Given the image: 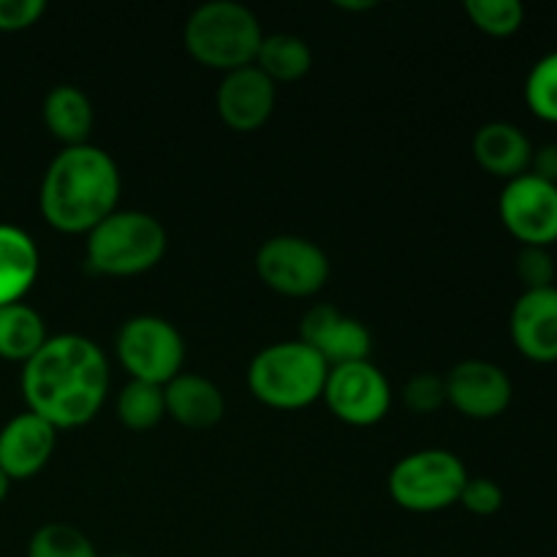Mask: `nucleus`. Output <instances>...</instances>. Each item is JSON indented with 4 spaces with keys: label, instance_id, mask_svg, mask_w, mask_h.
Masks as SVG:
<instances>
[{
    "label": "nucleus",
    "instance_id": "412c9836",
    "mask_svg": "<svg viewBox=\"0 0 557 557\" xmlns=\"http://www.w3.org/2000/svg\"><path fill=\"white\" fill-rule=\"evenodd\" d=\"M253 65L261 74L270 76L275 85L299 82L313 69V52H310L308 41L294 36V33H272L261 41Z\"/></svg>",
    "mask_w": 557,
    "mask_h": 557
},
{
    "label": "nucleus",
    "instance_id": "39448f33",
    "mask_svg": "<svg viewBox=\"0 0 557 557\" xmlns=\"http://www.w3.org/2000/svg\"><path fill=\"white\" fill-rule=\"evenodd\" d=\"M169 237L156 215L141 210H114L87 232V267L107 277H134L163 259Z\"/></svg>",
    "mask_w": 557,
    "mask_h": 557
},
{
    "label": "nucleus",
    "instance_id": "bb28decb",
    "mask_svg": "<svg viewBox=\"0 0 557 557\" xmlns=\"http://www.w3.org/2000/svg\"><path fill=\"white\" fill-rule=\"evenodd\" d=\"M555 275L557 270L549 248H531V245H522V250L517 253V277L522 281L525 292L555 286Z\"/></svg>",
    "mask_w": 557,
    "mask_h": 557
},
{
    "label": "nucleus",
    "instance_id": "a878e982",
    "mask_svg": "<svg viewBox=\"0 0 557 557\" xmlns=\"http://www.w3.org/2000/svg\"><path fill=\"white\" fill-rule=\"evenodd\" d=\"M403 403L417 417H430L446 406V381L438 373H417L403 386Z\"/></svg>",
    "mask_w": 557,
    "mask_h": 557
},
{
    "label": "nucleus",
    "instance_id": "ddd939ff",
    "mask_svg": "<svg viewBox=\"0 0 557 557\" xmlns=\"http://www.w3.org/2000/svg\"><path fill=\"white\" fill-rule=\"evenodd\" d=\"M277 103V85L256 65L232 71L218 87L215 107L223 125L237 134H253L272 117Z\"/></svg>",
    "mask_w": 557,
    "mask_h": 557
},
{
    "label": "nucleus",
    "instance_id": "9b49d317",
    "mask_svg": "<svg viewBox=\"0 0 557 557\" xmlns=\"http://www.w3.org/2000/svg\"><path fill=\"white\" fill-rule=\"evenodd\" d=\"M446 381V403L455 408L457 413L468 419H498L506 413L515 397V384L506 375L500 364L487 362V359H466L457 362L449 373L444 375Z\"/></svg>",
    "mask_w": 557,
    "mask_h": 557
},
{
    "label": "nucleus",
    "instance_id": "c756f323",
    "mask_svg": "<svg viewBox=\"0 0 557 557\" xmlns=\"http://www.w3.org/2000/svg\"><path fill=\"white\" fill-rule=\"evenodd\" d=\"M528 174L544 180V183L557 185V141H547L539 150H533Z\"/></svg>",
    "mask_w": 557,
    "mask_h": 557
},
{
    "label": "nucleus",
    "instance_id": "2f4dec72",
    "mask_svg": "<svg viewBox=\"0 0 557 557\" xmlns=\"http://www.w3.org/2000/svg\"><path fill=\"white\" fill-rule=\"evenodd\" d=\"M9 490H11V479L5 476L3 468H0V504H3V500H5V495H9Z\"/></svg>",
    "mask_w": 557,
    "mask_h": 557
},
{
    "label": "nucleus",
    "instance_id": "cd10ccee",
    "mask_svg": "<svg viewBox=\"0 0 557 557\" xmlns=\"http://www.w3.org/2000/svg\"><path fill=\"white\" fill-rule=\"evenodd\" d=\"M460 506L476 517H493L504 509V490L484 476H468L460 493Z\"/></svg>",
    "mask_w": 557,
    "mask_h": 557
},
{
    "label": "nucleus",
    "instance_id": "393cba45",
    "mask_svg": "<svg viewBox=\"0 0 557 557\" xmlns=\"http://www.w3.org/2000/svg\"><path fill=\"white\" fill-rule=\"evenodd\" d=\"M525 101L539 120L557 123V52L533 63L525 79Z\"/></svg>",
    "mask_w": 557,
    "mask_h": 557
},
{
    "label": "nucleus",
    "instance_id": "9d476101",
    "mask_svg": "<svg viewBox=\"0 0 557 557\" xmlns=\"http://www.w3.org/2000/svg\"><path fill=\"white\" fill-rule=\"evenodd\" d=\"M498 212L515 239L531 248H549L557 243V185L533 174L509 180L500 190Z\"/></svg>",
    "mask_w": 557,
    "mask_h": 557
},
{
    "label": "nucleus",
    "instance_id": "6ab92c4d",
    "mask_svg": "<svg viewBox=\"0 0 557 557\" xmlns=\"http://www.w3.org/2000/svg\"><path fill=\"white\" fill-rule=\"evenodd\" d=\"M44 125L63 147L87 145L92 131V103L79 87L58 85L47 92L41 107Z\"/></svg>",
    "mask_w": 557,
    "mask_h": 557
},
{
    "label": "nucleus",
    "instance_id": "a211bd4d",
    "mask_svg": "<svg viewBox=\"0 0 557 557\" xmlns=\"http://www.w3.org/2000/svg\"><path fill=\"white\" fill-rule=\"evenodd\" d=\"M38 267L41 256L30 234L11 223H0V308L22 302L36 283Z\"/></svg>",
    "mask_w": 557,
    "mask_h": 557
},
{
    "label": "nucleus",
    "instance_id": "7c9ffc66",
    "mask_svg": "<svg viewBox=\"0 0 557 557\" xmlns=\"http://www.w3.org/2000/svg\"><path fill=\"white\" fill-rule=\"evenodd\" d=\"M337 9H343V11H368V9H375V3L373 0H359V3H351V0H337Z\"/></svg>",
    "mask_w": 557,
    "mask_h": 557
},
{
    "label": "nucleus",
    "instance_id": "5701e85b",
    "mask_svg": "<svg viewBox=\"0 0 557 557\" xmlns=\"http://www.w3.org/2000/svg\"><path fill=\"white\" fill-rule=\"evenodd\" d=\"M27 557H98L90 539L69 522H47L27 544Z\"/></svg>",
    "mask_w": 557,
    "mask_h": 557
},
{
    "label": "nucleus",
    "instance_id": "4be33fe9",
    "mask_svg": "<svg viewBox=\"0 0 557 557\" xmlns=\"http://www.w3.org/2000/svg\"><path fill=\"white\" fill-rule=\"evenodd\" d=\"M117 419L123 428L134 433H147L158 428L166 417V400H163V386L145 384V381H128L117 395Z\"/></svg>",
    "mask_w": 557,
    "mask_h": 557
},
{
    "label": "nucleus",
    "instance_id": "c85d7f7f",
    "mask_svg": "<svg viewBox=\"0 0 557 557\" xmlns=\"http://www.w3.org/2000/svg\"><path fill=\"white\" fill-rule=\"evenodd\" d=\"M47 11L44 0H0V33L27 30Z\"/></svg>",
    "mask_w": 557,
    "mask_h": 557
},
{
    "label": "nucleus",
    "instance_id": "f257e3e1",
    "mask_svg": "<svg viewBox=\"0 0 557 557\" xmlns=\"http://www.w3.org/2000/svg\"><path fill=\"white\" fill-rule=\"evenodd\" d=\"M107 392L109 362L90 337H49L22 370L27 411L54 430H74L92 422L107 403Z\"/></svg>",
    "mask_w": 557,
    "mask_h": 557
},
{
    "label": "nucleus",
    "instance_id": "1a4fd4ad",
    "mask_svg": "<svg viewBox=\"0 0 557 557\" xmlns=\"http://www.w3.org/2000/svg\"><path fill=\"white\" fill-rule=\"evenodd\" d=\"M321 397L335 419L351 428H373L392 408L389 381L370 359L330 368Z\"/></svg>",
    "mask_w": 557,
    "mask_h": 557
},
{
    "label": "nucleus",
    "instance_id": "dca6fc26",
    "mask_svg": "<svg viewBox=\"0 0 557 557\" xmlns=\"http://www.w3.org/2000/svg\"><path fill=\"white\" fill-rule=\"evenodd\" d=\"M166 417H172L185 430H210L221 424L226 413V400L218 384L199 373H180L163 386Z\"/></svg>",
    "mask_w": 557,
    "mask_h": 557
},
{
    "label": "nucleus",
    "instance_id": "b1692460",
    "mask_svg": "<svg viewBox=\"0 0 557 557\" xmlns=\"http://www.w3.org/2000/svg\"><path fill=\"white\" fill-rule=\"evenodd\" d=\"M466 14L482 33L493 38H509L525 22L520 0H466Z\"/></svg>",
    "mask_w": 557,
    "mask_h": 557
},
{
    "label": "nucleus",
    "instance_id": "6e6552de",
    "mask_svg": "<svg viewBox=\"0 0 557 557\" xmlns=\"http://www.w3.org/2000/svg\"><path fill=\"white\" fill-rule=\"evenodd\" d=\"M330 272L324 250L297 234H277L256 250V275L281 297H315L330 281Z\"/></svg>",
    "mask_w": 557,
    "mask_h": 557
},
{
    "label": "nucleus",
    "instance_id": "4468645a",
    "mask_svg": "<svg viewBox=\"0 0 557 557\" xmlns=\"http://www.w3.org/2000/svg\"><path fill=\"white\" fill-rule=\"evenodd\" d=\"M58 449V430L36 413H16L0 430V468L11 482L41 473Z\"/></svg>",
    "mask_w": 557,
    "mask_h": 557
},
{
    "label": "nucleus",
    "instance_id": "2eb2a0df",
    "mask_svg": "<svg viewBox=\"0 0 557 557\" xmlns=\"http://www.w3.org/2000/svg\"><path fill=\"white\" fill-rule=\"evenodd\" d=\"M509 332L525 359L539 364L557 362V286L522 292L511 308Z\"/></svg>",
    "mask_w": 557,
    "mask_h": 557
},
{
    "label": "nucleus",
    "instance_id": "f3484780",
    "mask_svg": "<svg viewBox=\"0 0 557 557\" xmlns=\"http://www.w3.org/2000/svg\"><path fill=\"white\" fill-rule=\"evenodd\" d=\"M473 158L479 166L493 177H504L506 183L520 174L528 172L533 156V145L522 128L517 125L495 120V123H484L482 128L473 134Z\"/></svg>",
    "mask_w": 557,
    "mask_h": 557
},
{
    "label": "nucleus",
    "instance_id": "473e14b6",
    "mask_svg": "<svg viewBox=\"0 0 557 557\" xmlns=\"http://www.w3.org/2000/svg\"><path fill=\"white\" fill-rule=\"evenodd\" d=\"M109 557H136V555H125V553H117V555H109Z\"/></svg>",
    "mask_w": 557,
    "mask_h": 557
},
{
    "label": "nucleus",
    "instance_id": "aec40b11",
    "mask_svg": "<svg viewBox=\"0 0 557 557\" xmlns=\"http://www.w3.org/2000/svg\"><path fill=\"white\" fill-rule=\"evenodd\" d=\"M47 341V324L30 305L14 302L0 308V359L25 364Z\"/></svg>",
    "mask_w": 557,
    "mask_h": 557
},
{
    "label": "nucleus",
    "instance_id": "423d86ee",
    "mask_svg": "<svg viewBox=\"0 0 557 557\" xmlns=\"http://www.w3.org/2000/svg\"><path fill=\"white\" fill-rule=\"evenodd\" d=\"M466 482L468 471L455 451L422 449L395 462L386 487L400 509L413 515H435L460 504Z\"/></svg>",
    "mask_w": 557,
    "mask_h": 557
},
{
    "label": "nucleus",
    "instance_id": "f8f14e48",
    "mask_svg": "<svg viewBox=\"0 0 557 557\" xmlns=\"http://www.w3.org/2000/svg\"><path fill=\"white\" fill-rule=\"evenodd\" d=\"M297 341L313 348L324 359L326 368L364 362L373 348V335L368 326L359 319L341 313L335 305H313L302 315Z\"/></svg>",
    "mask_w": 557,
    "mask_h": 557
},
{
    "label": "nucleus",
    "instance_id": "0eeeda50",
    "mask_svg": "<svg viewBox=\"0 0 557 557\" xmlns=\"http://www.w3.org/2000/svg\"><path fill=\"white\" fill-rule=\"evenodd\" d=\"M114 348L131 381L166 386L183 373L185 341L177 326L161 315H134L125 321Z\"/></svg>",
    "mask_w": 557,
    "mask_h": 557
},
{
    "label": "nucleus",
    "instance_id": "f03ea898",
    "mask_svg": "<svg viewBox=\"0 0 557 557\" xmlns=\"http://www.w3.org/2000/svg\"><path fill=\"white\" fill-rule=\"evenodd\" d=\"M123 177L107 150L63 147L47 166L38 190L41 215L54 232L87 234L117 210Z\"/></svg>",
    "mask_w": 557,
    "mask_h": 557
},
{
    "label": "nucleus",
    "instance_id": "7ed1b4c3",
    "mask_svg": "<svg viewBox=\"0 0 557 557\" xmlns=\"http://www.w3.org/2000/svg\"><path fill=\"white\" fill-rule=\"evenodd\" d=\"M261 41L264 30L259 16L234 0H212L199 5L183 27L185 52L205 69L223 74L253 65Z\"/></svg>",
    "mask_w": 557,
    "mask_h": 557
},
{
    "label": "nucleus",
    "instance_id": "20e7f679",
    "mask_svg": "<svg viewBox=\"0 0 557 557\" xmlns=\"http://www.w3.org/2000/svg\"><path fill=\"white\" fill-rule=\"evenodd\" d=\"M324 359L302 341H283L261 348L248 368V389L261 406L275 411H302L324 395Z\"/></svg>",
    "mask_w": 557,
    "mask_h": 557
}]
</instances>
